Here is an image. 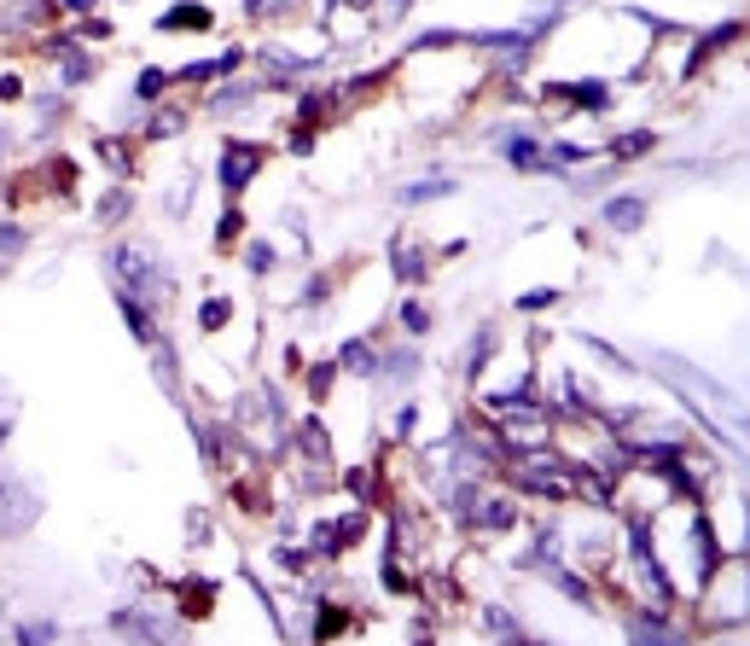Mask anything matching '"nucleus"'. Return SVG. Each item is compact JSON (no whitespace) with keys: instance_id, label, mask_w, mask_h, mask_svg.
Here are the masks:
<instances>
[{"instance_id":"nucleus-1","label":"nucleus","mask_w":750,"mask_h":646,"mask_svg":"<svg viewBox=\"0 0 750 646\" xmlns=\"http://www.w3.org/2000/svg\"><path fill=\"white\" fill-rule=\"evenodd\" d=\"M106 275L116 280V292H128V297H140L146 309H169L181 292V280H175V263L163 257V245L158 240H140V233H128V240H116L106 251Z\"/></svg>"},{"instance_id":"nucleus-2","label":"nucleus","mask_w":750,"mask_h":646,"mask_svg":"<svg viewBox=\"0 0 750 646\" xmlns=\"http://www.w3.org/2000/svg\"><path fill=\"white\" fill-rule=\"evenodd\" d=\"M268 158H274V146L228 134V141H221V158H216V186H221V198H245L250 181H257L262 169H268Z\"/></svg>"},{"instance_id":"nucleus-3","label":"nucleus","mask_w":750,"mask_h":646,"mask_svg":"<svg viewBox=\"0 0 750 646\" xmlns=\"http://www.w3.org/2000/svg\"><path fill=\"white\" fill-rule=\"evenodd\" d=\"M41 519V489L24 478V472H0V536H24L36 531Z\"/></svg>"},{"instance_id":"nucleus-4","label":"nucleus","mask_w":750,"mask_h":646,"mask_svg":"<svg viewBox=\"0 0 750 646\" xmlns=\"http://www.w3.org/2000/svg\"><path fill=\"white\" fill-rule=\"evenodd\" d=\"M646 222H652V198L646 193H605V204H600V228L605 233L635 240V233H646Z\"/></svg>"},{"instance_id":"nucleus-5","label":"nucleus","mask_w":750,"mask_h":646,"mask_svg":"<svg viewBox=\"0 0 750 646\" xmlns=\"http://www.w3.org/2000/svg\"><path fill=\"white\" fill-rule=\"evenodd\" d=\"M262 94H268V82H233V76H221L210 94H204V111L210 117H245V111H257L262 106Z\"/></svg>"},{"instance_id":"nucleus-6","label":"nucleus","mask_w":750,"mask_h":646,"mask_svg":"<svg viewBox=\"0 0 750 646\" xmlns=\"http://www.w3.org/2000/svg\"><path fill=\"white\" fill-rule=\"evenodd\" d=\"M524 524V507H518V496H501V489H483V501H477V513H471V524L466 531L471 536H506V531H518Z\"/></svg>"},{"instance_id":"nucleus-7","label":"nucleus","mask_w":750,"mask_h":646,"mask_svg":"<svg viewBox=\"0 0 750 646\" xmlns=\"http://www.w3.org/2000/svg\"><path fill=\"white\" fill-rule=\"evenodd\" d=\"M111 629L116 635H128V641H175L181 635V623H163L158 618V606H116L111 611Z\"/></svg>"},{"instance_id":"nucleus-8","label":"nucleus","mask_w":750,"mask_h":646,"mask_svg":"<svg viewBox=\"0 0 750 646\" xmlns=\"http://www.w3.org/2000/svg\"><path fill=\"white\" fill-rule=\"evenodd\" d=\"M390 268L402 285H425L431 280V245L419 233H390Z\"/></svg>"},{"instance_id":"nucleus-9","label":"nucleus","mask_w":750,"mask_h":646,"mask_svg":"<svg viewBox=\"0 0 750 646\" xmlns=\"http://www.w3.org/2000/svg\"><path fill=\"white\" fill-rule=\"evenodd\" d=\"M216 600H221L216 576H181V583H175V606H169V611H175L181 623H198V618H210V611H216Z\"/></svg>"},{"instance_id":"nucleus-10","label":"nucleus","mask_w":750,"mask_h":646,"mask_svg":"<svg viewBox=\"0 0 750 646\" xmlns=\"http://www.w3.org/2000/svg\"><path fill=\"white\" fill-rule=\"evenodd\" d=\"M193 129V106H181V99H158V111L140 123V141L146 146H163V141H175V134Z\"/></svg>"},{"instance_id":"nucleus-11","label":"nucleus","mask_w":750,"mask_h":646,"mask_svg":"<svg viewBox=\"0 0 750 646\" xmlns=\"http://www.w3.org/2000/svg\"><path fill=\"white\" fill-rule=\"evenodd\" d=\"M414 379H419V350H414V338H407V344H396V350H379V379H372V385L407 390Z\"/></svg>"},{"instance_id":"nucleus-12","label":"nucleus","mask_w":750,"mask_h":646,"mask_svg":"<svg viewBox=\"0 0 750 646\" xmlns=\"http://www.w3.org/2000/svg\"><path fill=\"white\" fill-rule=\"evenodd\" d=\"M128 216H134V186L128 181H116V186H106V193L94 198V228L99 233H123Z\"/></svg>"},{"instance_id":"nucleus-13","label":"nucleus","mask_w":750,"mask_h":646,"mask_svg":"<svg viewBox=\"0 0 750 646\" xmlns=\"http://www.w3.org/2000/svg\"><path fill=\"white\" fill-rule=\"evenodd\" d=\"M332 362H337V373H355V379H379V344H372V338L367 332H355V338H344V344H337V355H332Z\"/></svg>"},{"instance_id":"nucleus-14","label":"nucleus","mask_w":750,"mask_h":646,"mask_svg":"<svg viewBox=\"0 0 750 646\" xmlns=\"http://www.w3.org/2000/svg\"><path fill=\"white\" fill-rule=\"evenodd\" d=\"M617 106V94H611L605 76H582V82H565V111H588V117H605Z\"/></svg>"},{"instance_id":"nucleus-15","label":"nucleus","mask_w":750,"mask_h":646,"mask_svg":"<svg viewBox=\"0 0 750 646\" xmlns=\"http://www.w3.org/2000/svg\"><path fill=\"white\" fill-rule=\"evenodd\" d=\"M151 385H158L169 402H186V390H181V355H175V338H169V332L151 344Z\"/></svg>"},{"instance_id":"nucleus-16","label":"nucleus","mask_w":750,"mask_h":646,"mask_svg":"<svg viewBox=\"0 0 750 646\" xmlns=\"http://www.w3.org/2000/svg\"><path fill=\"white\" fill-rule=\"evenodd\" d=\"M494 151L513 169H541V134L536 129H501L494 134Z\"/></svg>"},{"instance_id":"nucleus-17","label":"nucleus","mask_w":750,"mask_h":646,"mask_svg":"<svg viewBox=\"0 0 750 646\" xmlns=\"http://www.w3.org/2000/svg\"><path fill=\"white\" fill-rule=\"evenodd\" d=\"M116 309H123V320H128V332H134V344L140 350H151L163 338V327H158V309H146L140 297H128V292H116Z\"/></svg>"},{"instance_id":"nucleus-18","label":"nucleus","mask_w":750,"mask_h":646,"mask_svg":"<svg viewBox=\"0 0 750 646\" xmlns=\"http://www.w3.org/2000/svg\"><path fill=\"white\" fill-rule=\"evenodd\" d=\"M494 350H501V327H489V320H483V327L471 332V344L459 350V373H466V379H483Z\"/></svg>"},{"instance_id":"nucleus-19","label":"nucleus","mask_w":750,"mask_h":646,"mask_svg":"<svg viewBox=\"0 0 750 646\" xmlns=\"http://www.w3.org/2000/svg\"><path fill=\"white\" fill-rule=\"evenodd\" d=\"M657 141H663V134L657 129H628V134H617V141H611L605 146V158L611 163H640V158H652V151H657Z\"/></svg>"},{"instance_id":"nucleus-20","label":"nucleus","mask_w":750,"mask_h":646,"mask_svg":"<svg viewBox=\"0 0 750 646\" xmlns=\"http://www.w3.org/2000/svg\"><path fill=\"white\" fill-rule=\"evenodd\" d=\"M169 29H216V12L204 0H181V7L158 12V36H169Z\"/></svg>"},{"instance_id":"nucleus-21","label":"nucleus","mask_w":750,"mask_h":646,"mask_svg":"<svg viewBox=\"0 0 750 646\" xmlns=\"http://www.w3.org/2000/svg\"><path fill=\"white\" fill-rule=\"evenodd\" d=\"M245 233H250V222H245V204H238V198H228V210H221L216 216V257H228V251H238V245H245Z\"/></svg>"},{"instance_id":"nucleus-22","label":"nucleus","mask_w":750,"mask_h":646,"mask_svg":"<svg viewBox=\"0 0 750 646\" xmlns=\"http://www.w3.org/2000/svg\"><path fill=\"white\" fill-rule=\"evenodd\" d=\"M88 82H99V59H94V47H76V53H64L59 59V88L71 94V88H88Z\"/></svg>"},{"instance_id":"nucleus-23","label":"nucleus","mask_w":750,"mask_h":646,"mask_svg":"<svg viewBox=\"0 0 750 646\" xmlns=\"http://www.w3.org/2000/svg\"><path fill=\"white\" fill-rule=\"evenodd\" d=\"M94 158L106 163L116 181L134 175V146H128V134H99V141H94Z\"/></svg>"},{"instance_id":"nucleus-24","label":"nucleus","mask_w":750,"mask_h":646,"mask_svg":"<svg viewBox=\"0 0 750 646\" xmlns=\"http://www.w3.org/2000/svg\"><path fill=\"white\" fill-rule=\"evenodd\" d=\"M175 88V71H163V64H146V71H134V106H158Z\"/></svg>"},{"instance_id":"nucleus-25","label":"nucleus","mask_w":750,"mask_h":646,"mask_svg":"<svg viewBox=\"0 0 750 646\" xmlns=\"http://www.w3.org/2000/svg\"><path fill=\"white\" fill-rule=\"evenodd\" d=\"M355 629V618L337 600H315V623H309V635L315 641H327V635H349Z\"/></svg>"},{"instance_id":"nucleus-26","label":"nucleus","mask_w":750,"mask_h":646,"mask_svg":"<svg viewBox=\"0 0 750 646\" xmlns=\"http://www.w3.org/2000/svg\"><path fill=\"white\" fill-rule=\"evenodd\" d=\"M477 611H483V623H489L494 641H530V629L518 623V611H506V606H494V600H483Z\"/></svg>"},{"instance_id":"nucleus-27","label":"nucleus","mask_w":750,"mask_h":646,"mask_svg":"<svg viewBox=\"0 0 750 646\" xmlns=\"http://www.w3.org/2000/svg\"><path fill=\"white\" fill-rule=\"evenodd\" d=\"M233 320H238V303H233V297H204V303H198V332L216 338V332H228Z\"/></svg>"},{"instance_id":"nucleus-28","label":"nucleus","mask_w":750,"mask_h":646,"mask_svg":"<svg viewBox=\"0 0 750 646\" xmlns=\"http://www.w3.org/2000/svg\"><path fill=\"white\" fill-rule=\"evenodd\" d=\"M396 327H402V338H414V344H419V338H425V332H431V327H437V315H431V303H419V297H407V303H402V309H396Z\"/></svg>"},{"instance_id":"nucleus-29","label":"nucleus","mask_w":750,"mask_h":646,"mask_svg":"<svg viewBox=\"0 0 750 646\" xmlns=\"http://www.w3.org/2000/svg\"><path fill=\"white\" fill-rule=\"evenodd\" d=\"M303 379H309V402H315V407L332 402V390H337V362H332V355H320V362H309V373H303Z\"/></svg>"},{"instance_id":"nucleus-30","label":"nucleus","mask_w":750,"mask_h":646,"mask_svg":"<svg viewBox=\"0 0 750 646\" xmlns=\"http://www.w3.org/2000/svg\"><path fill=\"white\" fill-rule=\"evenodd\" d=\"M238 251H245V268H250L257 280L274 275V263H280V245H274V240H250V233H245V245H238Z\"/></svg>"},{"instance_id":"nucleus-31","label":"nucleus","mask_w":750,"mask_h":646,"mask_svg":"<svg viewBox=\"0 0 750 646\" xmlns=\"http://www.w3.org/2000/svg\"><path fill=\"white\" fill-rule=\"evenodd\" d=\"M437 198H454V181L448 175L414 181V186H402V193H396V204H437Z\"/></svg>"},{"instance_id":"nucleus-32","label":"nucleus","mask_w":750,"mask_h":646,"mask_svg":"<svg viewBox=\"0 0 750 646\" xmlns=\"http://www.w3.org/2000/svg\"><path fill=\"white\" fill-rule=\"evenodd\" d=\"M163 216H169V222H186V216H193V169H186L181 181H169V193H163Z\"/></svg>"},{"instance_id":"nucleus-33","label":"nucleus","mask_w":750,"mask_h":646,"mask_svg":"<svg viewBox=\"0 0 750 646\" xmlns=\"http://www.w3.org/2000/svg\"><path fill=\"white\" fill-rule=\"evenodd\" d=\"M24 251H29V228H24V222H12V216H0V268L19 263Z\"/></svg>"},{"instance_id":"nucleus-34","label":"nucleus","mask_w":750,"mask_h":646,"mask_svg":"<svg viewBox=\"0 0 750 646\" xmlns=\"http://www.w3.org/2000/svg\"><path fill=\"white\" fill-rule=\"evenodd\" d=\"M576 338H582V350H593V355H600V362H605L611 373H623V379H635V362H628V355H623L617 344H605V338H593V332H576Z\"/></svg>"},{"instance_id":"nucleus-35","label":"nucleus","mask_w":750,"mask_h":646,"mask_svg":"<svg viewBox=\"0 0 750 646\" xmlns=\"http://www.w3.org/2000/svg\"><path fill=\"white\" fill-rule=\"evenodd\" d=\"M181 536H186V548H204V541L216 536V524H210V507H186V524H181Z\"/></svg>"},{"instance_id":"nucleus-36","label":"nucleus","mask_w":750,"mask_h":646,"mask_svg":"<svg viewBox=\"0 0 750 646\" xmlns=\"http://www.w3.org/2000/svg\"><path fill=\"white\" fill-rule=\"evenodd\" d=\"M297 0H245V19L250 24H268V19H292Z\"/></svg>"},{"instance_id":"nucleus-37","label":"nucleus","mask_w":750,"mask_h":646,"mask_svg":"<svg viewBox=\"0 0 750 646\" xmlns=\"http://www.w3.org/2000/svg\"><path fill=\"white\" fill-rule=\"evenodd\" d=\"M12 641H24V646H41V641H59V623H53V618H36V623H19V629H12Z\"/></svg>"},{"instance_id":"nucleus-38","label":"nucleus","mask_w":750,"mask_h":646,"mask_svg":"<svg viewBox=\"0 0 750 646\" xmlns=\"http://www.w3.org/2000/svg\"><path fill=\"white\" fill-rule=\"evenodd\" d=\"M558 297H565L558 285H536V292H524V297H518V315H541V309H553Z\"/></svg>"},{"instance_id":"nucleus-39","label":"nucleus","mask_w":750,"mask_h":646,"mask_svg":"<svg viewBox=\"0 0 750 646\" xmlns=\"http://www.w3.org/2000/svg\"><path fill=\"white\" fill-rule=\"evenodd\" d=\"M390 437H396V443H414V437H419V402H407V407H402L396 425H390Z\"/></svg>"},{"instance_id":"nucleus-40","label":"nucleus","mask_w":750,"mask_h":646,"mask_svg":"<svg viewBox=\"0 0 750 646\" xmlns=\"http://www.w3.org/2000/svg\"><path fill=\"white\" fill-rule=\"evenodd\" d=\"M36 117H41V123H59V117H64V88L36 94Z\"/></svg>"},{"instance_id":"nucleus-41","label":"nucleus","mask_w":750,"mask_h":646,"mask_svg":"<svg viewBox=\"0 0 750 646\" xmlns=\"http://www.w3.org/2000/svg\"><path fill=\"white\" fill-rule=\"evenodd\" d=\"M76 36H82V41H111L116 29H111V19H99V12H94V19H82V24H76Z\"/></svg>"},{"instance_id":"nucleus-42","label":"nucleus","mask_w":750,"mask_h":646,"mask_svg":"<svg viewBox=\"0 0 750 646\" xmlns=\"http://www.w3.org/2000/svg\"><path fill=\"white\" fill-rule=\"evenodd\" d=\"M19 99H29L24 94V76L19 71H0V106H19Z\"/></svg>"},{"instance_id":"nucleus-43","label":"nucleus","mask_w":750,"mask_h":646,"mask_svg":"<svg viewBox=\"0 0 750 646\" xmlns=\"http://www.w3.org/2000/svg\"><path fill=\"white\" fill-rule=\"evenodd\" d=\"M327 297H332V280L327 275H315L309 285H303V303H309V309H315V303H327Z\"/></svg>"},{"instance_id":"nucleus-44","label":"nucleus","mask_w":750,"mask_h":646,"mask_svg":"<svg viewBox=\"0 0 750 646\" xmlns=\"http://www.w3.org/2000/svg\"><path fill=\"white\" fill-rule=\"evenodd\" d=\"M59 7L71 12V19H94V12H99V0H59Z\"/></svg>"},{"instance_id":"nucleus-45","label":"nucleus","mask_w":750,"mask_h":646,"mask_svg":"<svg viewBox=\"0 0 750 646\" xmlns=\"http://www.w3.org/2000/svg\"><path fill=\"white\" fill-rule=\"evenodd\" d=\"M12 141H19V134H12L7 123H0V163H7V158H12Z\"/></svg>"}]
</instances>
